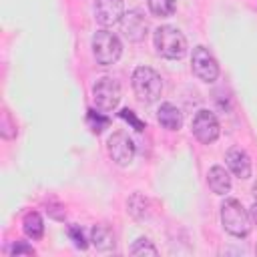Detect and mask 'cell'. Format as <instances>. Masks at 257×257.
<instances>
[{
    "label": "cell",
    "instance_id": "1",
    "mask_svg": "<svg viewBox=\"0 0 257 257\" xmlns=\"http://www.w3.org/2000/svg\"><path fill=\"white\" fill-rule=\"evenodd\" d=\"M133 90H135V96L143 104L157 102L161 98V92H163L161 74L157 70H153L151 66L135 68V72H133Z\"/></svg>",
    "mask_w": 257,
    "mask_h": 257
},
{
    "label": "cell",
    "instance_id": "2",
    "mask_svg": "<svg viewBox=\"0 0 257 257\" xmlns=\"http://www.w3.org/2000/svg\"><path fill=\"white\" fill-rule=\"evenodd\" d=\"M153 42L155 48L161 56L165 58H183L187 52V38L183 36V32L175 26H159L153 34Z\"/></svg>",
    "mask_w": 257,
    "mask_h": 257
},
{
    "label": "cell",
    "instance_id": "3",
    "mask_svg": "<svg viewBox=\"0 0 257 257\" xmlns=\"http://www.w3.org/2000/svg\"><path fill=\"white\" fill-rule=\"evenodd\" d=\"M221 223L233 237H247L251 231V217L237 199H225L221 205Z\"/></svg>",
    "mask_w": 257,
    "mask_h": 257
},
{
    "label": "cell",
    "instance_id": "4",
    "mask_svg": "<svg viewBox=\"0 0 257 257\" xmlns=\"http://www.w3.org/2000/svg\"><path fill=\"white\" fill-rule=\"evenodd\" d=\"M120 52H122V44H120L116 34H112L104 28L94 32V36H92V54H94V60L100 66L114 64L120 58Z\"/></svg>",
    "mask_w": 257,
    "mask_h": 257
},
{
    "label": "cell",
    "instance_id": "5",
    "mask_svg": "<svg viewBox=\"0 0 257 257\" xmlns=\"http://www.w3.org/2000/svg\"><path fill=\"white\" fill-rule=\"evenodd\" d=\"M92 100L98 110L110 112L120 102V84L112 76H102L92 84Z\"/></svg>",
    "mask_w": 257,
    "mask_h": 257
},
{
    "label": "cell",
    "instance_id": "6",
    "mask_svg": "<svg viewBox=\"0 0 257 257\" xmlns=\"http://www.w3.org/2000/svg\"><path fill=\"white\" fill-rule=\"evenodd\" d=\"M191 68L195 72V76L203 82H215L219 76V64L217 58L213 56V52L207 46H195L193 54H191Z\"/></svg>",
    "mask_w": 257,
    "mask_h": 257
},
{
    "label": "cell",
    "instance_id": "7",
    "mask_svg": "<svg viewBox=\"0 0 257 257\" xmlns=\"http://www.w3.org/2000/svg\"><path fill=\"white\" fill-rule=\"evenodd\" d=\"M191 131H193V135L197 137L199 143H203V145H211V143L217 141V137H219V133H221V126H219L217 116H215L211 110L201 108V110L193 116Z\"/></svg>",
    "mask_w": 257,
    "mask_h": 257
},
{
    "label": "cell",
    "instance_id": "8",
    "mask_svg": "<svg viewBox=\"0 0 257 257\" xmlns=\"http://www.w3.org/2000/svg\"><path fill=\"white\" fill-rule=\"evenodd\" d=\"M106 151H108L110 159H112L116 165L126 167V165L133 163L135 153H137V147H135L133 139H131L126 133L116 131V133H112V135L108 137V141H106Z\"/></svg>",
    "mask_w": 257,
    "mask_h": 257
},
{
    "label": "cell",
    "instance_id": "9",
    "mask_svg": "<svg viewBox=\"0 0 257 257\" xmlns=\"http://www.w3.org/2000/svg\"><path fill=\"white\" fill-rule=\"evenodd\" d=\"M120 32L131 42H143L149 32V22L141 10H128L120 18Z\"/></svg>",
    "mask_w": 257,
    "mask_h": 257
},
{
    "label": "cell",
    "instance_id": "10",
    "mask_svg": "<svg viewBox=\"0 0 257 257\" xmlns=\"http://www.w3.org/2000/svg\"><path fill=\"white\" fill-rule=\"evenodd\" d=\"M122 14H124V0H96L94 4L96 22L102 26H112L120 22Z\"/></svg>",
    "mask_w": 257,
    "mask_h": 257
},
{
    "label": "cell",
    "instance_id": "11",
    "mask_svg": "<svg viewBox=\"0 0 257 257\" xmlns=\"http://www.w3.org/2000/svg\"><path fill=\"white\" fill-rule=\"evenodd\" d=\"M225 163H227L229 171L235 177H239V179H249L251 177V159L241 147L229 149L227 155H225Z\"/></svg>",
    "mask_w": 257,
    "mask_h": 257
},
{
    "label": "cell",
    "instance_id": "12",
    "mask_svg": "<svg viewBox=\"0 0 257 257\" xmlns=\"http://www.w3.org/2000/svg\"><path fill=\"white\" fill-rule=\"evenodd\" d=\"M157 120L167 131H179L183 124V114L173 102H163L157 110Z\"/></svg>",
    "mask_w": 257,
    "mask_h": 257
},
{
    "label": "cell",
    "instance_id": "13",
    "mask_svg": "<svg viewBox=\"0 0 257 257\" xmlns=\"http://www.w3.org/2000/svg\"><path fill=\"white\" fill-rule=\"evenodd\" d=\"M207 183H209V187H211V191L215 195H225L231 189V177L225 171V167H221V165H215V167L209 169Z\"/></svg>",
    "mask_w": 257,
    "mask_h": 257
},
{
    "label": "cell",
    "instance_id": "14",
    "mask_svg": "<svg viewBox=\"0 0 257 257\" xmlns=\"http://www.w3.org/2000/svg\"><path fill=\"white\" fill-rule=\"evenodd\" d=\"M90 241H92V245H94L98 251H110V249H114V233H112V229H110L108 225H104V223H98V225L92 227V231H90Z\"/></svg>",
    "mask_w": 257,
    "mask_h": 257
},
{
    "label": "cell",
    "instance_id": "15",
    "mask_svg": "<svg viewBox=\"0 0 257 257\" xmlns=\"http://www.w3.org/2000/svg\"><path fill=\"white\" fill-rule=\"evenodd\" d=\"M22 229H24V233H26L28 239L38 241V239H42V235H44V221H42V217H40L36 211H30V213L24 215Z\"/></svg>",
    "mask_w": 257,
    "mask_h": 257
},
{
    "label": "cell",
    "instance_id": "16",
    "mask_svg": "<svg viewBox=\"0 0 257 257\" xmlns=\"http://www.w3.org/2000/svg\"><path fill=\"white\" fill-rule=\"evenodd\" d=\"M126 211H128V215H131L133 219H137V221L149 217V199H147L145 195H141V193L131 195V199L126 201Z\"/></svg>",
    "mask_w": 257,
    "mask_h": 257
},
{
    "label": "cell",
    "instance_id": "17",
    "mask_svg": "<svg viewBox=\"0 0 257 257\" xmlns=\"http://www.w3.org/2000/svg\"><path fill=\"white\" fill-rule=\"evenodd\" d=\"M108 124H110V118L104 116L102 112H96L94 108H90V110L86 112V126L90 128V133L100 135L104 128H108Z\"/></svg>",
    "mask_w": 257,
    "mask_h": 257
},
{
    "label": "cell",
    "instance_id": "18",
    "mask_svg": "<svg viewBox=\"0 0 257 257\" xmlns=\"http://www.w3.org/2000/svg\"><path fill=\"white\" fill-rule=\"evenodd\" d=\"M175 8H177V0H149V10L161 18L171 16Z\"/></svg>",
    "mask_w": 257,
    "mask_h": 257
},
{
    "label": "cell",
    "instance_id": "19",
    "mask_svg": "<svg viewBox=\"0 0 257 257\" xmlns=\"http://www.w3.org/2000/svg\"><path fill=\"white\" fill-rule=\"evenodd\" d=\"M157 253H159L157 247H155L153 241H149L147 237L137 239V241L133 243V247H131V255H135V257H141V255H151V257H155Z\"/></svg>",
    "mask_w": 257,
    "mask_h": 257
},
{
    "label": "cell",
    "instance_id": "20",
    "mask_svg": "<svg viewBox=\"0 0 257 257\" xmlns=\"http://www.w3.org/2000/svg\"><path fill=\"white\" fill-rule=\"evenodd\" d=\"M0 135H2L4 139H14V137H16V122H12L8 110H2V118H0Z\"/></svg>",
    "mask_w": 257,
    "mask_h": 257
},
{
    "label": "cell",
    "instance_id": "21",
    "mask_svg": "<svg viewBox=\"0 0 257 257\" xmlns=\"http://www.w3.org/2000/svg\"><path fill=\"white\" fill-rule=\"evenodd\" d=\"M118 116L122 118V120H126L128 124H133V128L135 131H143V128H147V124L135 114V110H131V108H122L120 112H118Z\"/></svg>",
    "mask_w": 257,
    "mask_h": 257
},
{
    "label": "cell",
    "instance_id": "22",
    "mask_svg": "<svg viewBox=\"0 0 257 257\" xmlns=\"http://www.w3.org/2000/svg\"><path fill=\"white\" fill-rule=\"evenodd\" d=\"M68 235H70V239L74 241V245H76L78 249H86V239H84V233H82L80 227L70 225V227H68Z\"/></svg>",
    "mask_w": 257,
    "mask_h": 257
},
{
    "label": "cell",
    "instance_id": "23",
    "mask_svg": "<svg viewBox=\"0 0 257 257\" xmlns=\"http://www.w3.org/2000/svg\"><path fill=\"white\" fill-rule=\"evenodd\" d=\"M10 255H34V247L26 245L24 241H16L10 249Z\"/></svg>",
    "mask_w": 257,
    "mask_h": 257
},
{
    "label": "cell",
    "instance_id": "24",
    "mask_svg": "<svg viewBox=\"0 0 257 257\" xmlns=\"http://www.w3.org/2000/svg\"><path fill=\"white\" fill-rule=\"evenodd\" d=\"M251 217H253V221H255V225H257V203L251 207Z\"/></svg>",
    "mask_w": 257,
    "mask_h": 257
},
{
    "label": "cell",
    "instance_id": "25",
    "mask_svg": "<svg viewBox=\"0 0 257 257\" xmlns=\"http://www.w3.org/2000/svg\"><path fill=\"white\" fill-rule=\"evenodd\" d=\"M255 253H257V247H255Z\"/></svg>",
    "mask_w": 257,
    "mask_h": 257
}]
</instances>
